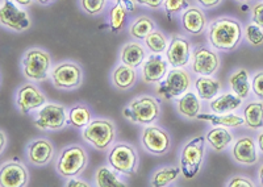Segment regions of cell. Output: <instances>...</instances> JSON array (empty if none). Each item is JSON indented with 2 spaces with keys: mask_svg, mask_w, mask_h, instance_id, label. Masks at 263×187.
<instances>
[{
  "mask_svg": "<svg viewBox=\"0 0 263 187\" xmlns=\"http://www.w3.org/2000/svg\"><path fill=\"white\" fill-rule=\"evenodd\" d=\"M242 25L232 17L216 18L208 28V40L216 50H234L242 41Z\"/></svg>",
  "mask_w": 263,
  "mask_h": 187,
  "instance_id": "1",
  "label": "cell"
},
{
  "mask_svg": "<svg viewBox=\"0 0 263 187\" xmlns=\"http://www.w3.org/2000/svg\"><path fill=\"white\" fill-rule=\"evenodd\" d=\"M204 141L205 137L199 136L192 139L189 144H185V146L182 151V156H180V170L182 174L184 175V178L192 179L195 178L200 170V166L204 160Z\"/></svg>",
  "mask_w": 263,
  "mask_h": 187,
  "instance_id": "2",
  "label": "cell"
},
{
  "mask_svg": "<svg viewBox=\"0 0 263 187\" xmlns=\"http://www.w3.org/2000/svg\"><path fill=\"white\" fill-rule=\"evenodd\" d=\"M161 108L158 100L153 97H140L135 99L124 109V116L129 120L140 124H150L159 118Z\"/></svg>",
  "mask_w": 263,
  "mask_h": 187,
  "instance_id": "3",
  "label": "cell"
},
{
  "mask_svg": "<svg viewBox=\"0 0 263 187\" xmlns=\"http://www.w3.org/2000/svg\"><path fill=\"white\" fill-rule=\"evenodd\" d=\"M50 65V54L42 49H30L23 58L24 76L32 81H45L49 76Z\"/></svg>",
  "mask_w": 263,
  "mask_h": 187,
  "instance_id": "4",
  "label": "cell"
},
{
  "mask_svg": "<svg viewBox=\"0 0 263 187\" xmlns=\"http://www.w3.org/2000/svg\"><path fill=\"white\" fill-rule=\"evenodd\" d=\"M87 166V153L82 146H69L61 153L57 172L65 178L81 174Z\"/></svg>",
  "mask_w": 263,
  "mask_h": 187,
  "instance_id": "5",
  "label": "cell"
},
{
  "mask_svg": "<svg viewBox=\"0 0 263 187\" xmlns=\"http://www.w3.org/2000/svg\"><path fill=\"white\" fill-rule=\"evenodd\" d=\"M0 23L15 32H24L32 25L30 16L12 0H3L0 6Z\"/></svg>",
  "mask_w": 263,
  "mask_h": 187,
  "instance_id": "6",
  "label": "cell"
},
{
  "mask_svg": "<svg viewBox=\"0 0 263 187\" xmlns=\"http://www.w3.org/2000/svg\"><path fill=\"white\" fill-rule=\"evenodd\" d=\"M108 161L115 170L121 174L133 175L138 167V156L135 148L128 144H117L112 148Z\"/></svg>",
  "mask_w": 263,
  "mask_h": 187,
  "instance_id": "7",
  "label": "cell"
},
{
  "mask_svg": "<svg viewBox=\"0 0 263 187\" xmlns=\"http://www.w3.org/2000/svg\"><path fill=\"white\" fill-rule=\"evenodd\" d=\"M83 139L99 151H105L115 140V125L109 120H93L83 130Z\"/></svg>",
  "mask_w": 263,
  "mask_h": 187,
  "instance_id": "8",
  "label": "cell"
},
{
  "mask_svg": "<svg viewBox=\"0 0 263 187\" xmlns=\"http://www.w3.org/2000/svg\"><path fill=\"white\" fill-rule=\"evenodd\" d=\"M190 76L189 72L179 67H174L167 72V77L162 82L158 87V93L162 95L164 99L171 100L180 97L190 87Z\"/></svg>",
  "mask_w": 263,
  "mask_h": 187,
  "instance_id": "9",
  "label": "cell"
},
{
  "mask_svg": "<svg viewBox=\"0 0 263 187\" xmlns=\"http://www.w3.org/2000/svg\"><path fill=\"white\" fill-rule=\"evenodd\" d=\"M50 76L54 86L62 90H72L79 87L82 83V69L74 62H62L57 65Z\"/></svg>",
  "mask_w": 263,
  "mask_h": 187,
  "instance_id": "10",
  "label": "cell"
},
{
  "mask_svg": "<svg viewBox=\"0 0 263 187\" xmlns=\"http://www.w3.org/2000/svg\"><path fill=\"white\" fill-rule=\"evenodd\" d=\"M192 70L199 76H212L220 66L217 53L208 46H197L191 54Z\"/></svg>",
  "mask_w": 263,
  "mask_h": 187,
  "instance_id": "11",
  "label": "cell"
},
{
  "mask_svg": "<svg viewBox=\"0 0 263 187\" xmlns=\"http://www.w3.org/2000/svg\"><path fill=\"white\" fill-rule=\"evenodd\" d=\"M66 123L67 119H66L65 107L58 104H46L40 109L34 125L40 129L57 130L62 129Z\"/></svg>",
  "mask_w": 263,
  "mask_h": 187,
  "instance_id": "12",
  "label": "cell"
},
{
  "mask_svg": "<svg viewBox=\"0 0 263 187\" xmlns=\"http://www.w3.org/2000/svg\"><path fill=\"white\" fill-rule=\"evenodd\" d=\"M141 141H142L145 149L153 154L167 153L171 145L168 133L162 128L156 127V125H150V127L145 128Z\"/></svg>",
  "mask_w": 263,
  "mask_h": 187,
  "instance_id": "13",
  "label": "cell"
},
{
  "mask_svg": "<svg viewBox=\"0 0 263 187\" xmlns=\"http://www.w3.org/2000/svg\"><path fill=\"white\" fill-rule=\"evenodd\" d=\"M191 54V43L189 39L182 36H175L171 39L166 50V58L173 67L185 66L189 64Z\"/></svg>",
  "mask_w": 263,
  "mask_h": 187,
  "instance_id": "14",
  "label": "cell"
},
{
  "mask_svg": "<svg viewBox=\"0 0 263 187\" xmlns=\"http://www.w3.org/2000/svg\"><path fill=\"white\" fill-rule=\"evenodd\" d=\"M29 175L24 165L17 161H12L2 166L0 184L2 187H24L28 184Z\"/></svg>",
  "mask_w": 263,
  "mask_h": 187,
  "instance_id": "15",
  "label": "cell"
},
{
  "mask_svg": "<svg viewBox=\"0 0 263 187\" xmlns=\"http://www.w3.org/2000/svg\"><path fill=\"white\" fill-rule=\"evenodd\" d=\"M46 102L44 93L33 85L21 86L17 92V106L23 114H29L32 109L44 106Z\"/></svg>",
  "mask_w": 263,
  "mask_h": 187,
  "instance_id": "16",
  "label": "cell"
},
{
  "mask_svg": "<svg viewBox=\"0 0 263 187\" xmlns=\"http://www.w3.org/2000/svg\"><path fill=\"white\" fill-rule=\"evenodd\" d=\"M182 28L190 34L199 36L206 28L205 13L197 7H191L185 9L182 15Z\"/></svg>",
  "mask_w": 263,
  "mask_h": 187,
  "instance_id": "17",
  "label": "cell"
},
{
  "mask_svg": "<svg viewBox=\"0 0 263 187\" xmlns=\"http://www.w3.org/2000/svg\"><path fill=\"white\" fill-rule=\"evenodd\" d=\"M234 160L242 165H254L258 161L257 146L251 137H241L232 149Z\"/></svg>",
  "mask_w": 263,
  "mask_h": 187,
  "instance_id": "18",
  "label": "cell"
},
{
  "mask_svg": "<svg viewBox=\"0 0 263 187\" xmlns=\"http://www.w3.org/2000/svg\"><path fill=\"white\" fill-rule=\"evenodd\" d=\"M54 148L51 142L46 139H37L28 146V158L33 165H46L51 160Z\"/></svg>",
  "mask_w": 263,
  "mask_h": 187,
  "instance_id": "19",
  "label": "cell"
},
{
  "mask_svg": "<svg viewBox=\"0 0 263 187\" xmlns=\"http://www.w3.org/2000/svg\"><path fill=\"white\" fill-rule=\"evenodd\" d=\"M166 72H167V62L163 60V57L156 54V53L145 61L144 67H142L144 82L146 83H154V82L161 81Z\"/></svg>",
  "mask_w": 263,
  "mask_h": 187,
  "instance_id": "20",
  "label": "cell"
},
{
  "mask_svg": "<svg viewBox=\"0 0 263 187\" xmlns=\"http://www.w3.org/2000/svg\"><path fill=\"white\" fill-rule=\"evenodd\" d=\"M146 53H145L144 46L137 43H128L124 45L121 50V61L124 65H128L130 67H138L142 65Z\"/></svg>",
  "mask_w": 263,
  "mask_h": 187,
  "instance_id": "21",
  "label": "cell"
},
{
  "mask_svg": "<svg viewBox=\"0 0 263 187\" xmlns=\"http://www.w3.org/2000/svg\"><path fill=\"white\" fill-rule=\"evenodd\" d=\"M197 120H203V121H210L213 125H222V127L227 128H237L241 127L245 124V119L239 118L238 115H234V114H215V115H211V114H199L196 116Z\"/></svg>",
  "mask_w": 263,
  "mask_h": 187,
  "instance_id": "22",
  "label": "cell"
},
{
  "mask_svg": "<svg viewBox=\"0 0 263 187\" xmlns=\"http://www.w3.org/2000/svg\"><path fill=\"white\" fill-rule=\"evenodd\" d=\"M230 87L233 90L237 97L241 99L248 98L249 92H250V81H249V71L246 69H239L236 72H233L229 78Z\"/></svg>",
  "mask_w": 263,
  "mask_h": 187,
  "instance_id": "23",
  "label": "cell"
},
{
  "mask_svg": "<svg viewBox=\"0 0 263 187\" xmlns=\"http://www.w3.org/2000/svg\"><path fill=\"white\" fill-rule=\"evenodd\" d=\"M242 103V99L238 98L236 93H222L221 97L216 98L215 100L211 102V108L215 114H229V112L234 111L238 108Z\"/></svg>",
  "mask_w": 263,
  "mask_h": 187,
  "instance_id": "24",
  "label": "cell"
},
{
  "mask_svg": "<svg viewBox=\"0 0 263 187\" xmlns=\"http://www.w3.org/2000/svg\"><path fill=\"white\" fill-rule=\"evenodd\" d=\"M137 74H136L135 67H130L128 65H120L114 71V85L120 90H128L135 85Z\"/></svg>",
  "mask_w": 263,
  "mask_h": 187,
  "instance_id": "25",
  "label": "cell"
},
{
  "mask_svg": "<svg viewBox=\"0 0 263 187\" xmlns=\"http://www.w3.org/2000/svg\"><path fill=\"white\" fill-rule=\"evenodd\" d=\"M245 124L250 129H260L263 128V103L251 102L243 109Z\"/></svg>",
  "mask_w": 263,
  "mask_h": 187,
  "instance_id": "26",
  "label": "cell"
},
{
  "mask_svg": "<svg viewBox=\"0 0 263 187\" xmlns=\"http://www.w3.org/2000/svg\"><path fill=\"white\" fill-rule=\"evenodd\" d=\"M200 100L197 99L194 92L184 93V97L178 100V111L185 118L196 119V116L200 112Z\"/></svg>",
  "mask_w": 263,
  "mask_h": 187,
  "instance_id": "27",
  "label": "cell"
},
{
  "mask_svg": "<svg viewBox=\"0 0 263 187\" xmlns=\"http://www.w3.org/2000/svg\"><path fill=\"white\" fill-rule=\"evenodd\" d=\"M129 9L124 3H116L109 11V29L112 33L117 34L124 29L128 18Z\"/></svg>",
  "mask_w": 263,
  "mask_h": 187,
  "instance_id": "28",
  "label": "cell"
},
{
  "mask_svg": "<svg viewBox=\"0 0 263 187\" xmlns=\"http://www.w3.org/2000/svg\"><path fill=\"white\" fill-rule=\"evenodd\" d=\"M153 30H156V23L147 16H140L132 23L129 32L130 36L136 40H145Z\"/></svg>",
  "mask_w": 263,
  "mask_h": 187,
  "instance_id": "29",
  "label": "cell"
},
{
  "mask_svg": "<svg viewBox=\"0 0 263 187\" xmlns=\"http://www.w3.org/2000/svg\"><path fill=\"white\" fill-rule=\"evenodd\" d=\"M232 140H233V137H232L230 132H228L224 128H213L206 135V141L210 142L211 146L216 152H222L224 149H227Z\"/></svg>",
  "mask_w": 263,
  "mask_h": 187,
  "instance_id": "30",
  "label": "cell"
},
{
  "mask_svg": "<svg viewBox=\"0 0 263 187\" xmlns=\"http://www.w3.org/2000/svg\"><path fill=\"white\" fill-rule=\"evenodd\" d=\"M91 120V112L86 106H74L69 112L67 124L74 128H86Z\"/></svg>",
  "mask_w": 263,
  "mask_h": 187,
  "instance_id": "31",
  "label": "cell"
},
{
  "mask_svg": "<svg viewBox=\"0 0 263 187\" xmlns=\"http://www.w3.org/2000/svg\"><path fill=\"white\" fill-rule=\"evenodd\" d=\"M196 90L199 97L204 100H211L217 95L220 91V83L217 81H213L206 77H200L196 79Z\"/></svg>",
  "mask_w": 263,
  "mask_h": 187,
  "instance_id": "32",
  "label": "cell"
},
{
  "mask_svg": "<svg viewBox=\"0 0 263 187\" xmlns=\"http://www.w3.org/2000/svg\"><path fill=\"white\" fill-rule=\"evenodd\" d=\"M144 41L146 48L149 49L152 53H156V54H161V53L167 50L168 48L167 37L164 36L161 30H153L149 36H146V39H145Z\"/></svg>",
  "mask_w": 263,
  "mask_h": 187,
  "instance_id": "33",
  "label": "cell"
},
{
  "mask_svg": "<svg viewBox=\"0 0 263 187\" xmlns=\"http://www.w3.org/2000/svg\"><path fill=\"white\" fill-rule=\"evenodd\" d=\"M180 172H182V170L178 169V167H164V169L158 170V172L154 174V177H153L152 186L154 187L167 186V184L173 183V182L179 177Z\"/></svg>",
  "mask_w": 263,
  "mask_h": 187,
  "instance_id": "34",
  "label": "cell"
},
{
  "mask_svg": "<svg viewBox=\"0 0 263 187\" xmlns=\"http://www.w3.org/2000/svg\"><path fill=\"white\" fill-rule=\"evenodd\" d=\"M96 186L98 187H125L126 184L123 183L117 178L112 170L108 167H100L96 172Z\"/></svg>",
  "mask_w": 263,
  "mask_h": 187,
  "instance_id": "35",
  "label": "cell"
},
{
  "mask_svg": "<svg viewBox=\"0 0 263 187\" xmlns=\"http://www.w3.org/2000/svg\"><path fill=\"white\" fill-rule=\"evenodd\" d=\"M243 36H245L246 41L254 48H260L263 46V28L259 25L251 23L243 30Z\"/></svg>",
  "mask_w": 263,
  "mask_h": 187,
  "instance_id": "36",
  "label": "cell"
},
{
  "mask_svg": "<svg viewBox=\"0 0 263 187\" xmlns=\"http://www.w3.org/2000/svg\"><path fill=\"white\" fill-rule=\"evenodd\" d=\"M190 7L189 0H164L163 8L168 20H171V16L183 12Z\"/></svg>",
  "mask_w": 263,
  "mask_h": 187,
  "instance_id": "37",
  "label": "cell"
},
{
  "mask_svg": "<svg viewBox=\"0 0 263 187\" xmlns=\"http://www.w3.org/2000/svg\"><path fill=\"white\" fill-rule=\"evenodd\" d=\"M107 0H81V8L87 15L98 16L104 11Z\"/></svg>",
  "mask_w": 263,
  "mask_h": 187,
  "instance_id": "38",
  "label": "cell"
},
{
  "mask_svg": "<svg viewBox=\"0 0 263 187\" xmlns=\"http://www.w3.org/2000/svg\"><path fill=\"white\" fill-rule=\"evenodd\" d=\"M251 88H253V92H254L255 97H258L259 99L263 100V71L257 72V74L253 77Z\"/></svg>",
  "mask_w": 263,
  "mask_h": 187,
  "instance_id": "39",
  "label": "cell"
},
{
  "mask_svg": "<svg viewBox=\"0 0 263 187\" xmlns=\"http://www.w3.org/2000/svg\"><path fill=\"white\" fill-rule=\"evenodd\" d=\"M251 22L263 28V3H257L251 8Z\"/></svg>",
  "mask_w": 263,
  "mask_h": 187,
  "instance_id": "40",
  "label": "cell"
},
{
  "mask_svg": "<svg viewBox=\"0 0 263 187\" xmlns=\"http://www.w3.org/2000/svg\"><path fill=\"white\" fill-rule=\"evenodd\" d=\"M229 187H255V184L248 178H243V177H234V178L230 179V182L228 183Z\"/></svg>",
  "mask_w": 263,
  "mask_h": 187,
  "instance_id": "41",
  "label": "cell"
},
{
  "mask_svg": "<svg viewBox=\"0 0 263 187\" xmlns=\"http://www.w3.org/2000/svg\"><path fill=\"white\" fill-rule=\"evenodd\" d=\"M140 6H146L152 9H158L163 6L164 0H135Z\"/></svg>",
  "mask_w": 263,
  "mask_h": 187,
  "instance_id": "42",
  "label": "cell"
},
{
  "mask_svg": "<svg viewBox=\"0 0 263 187\" xmlns=\"http://www.w3.org/2000/svg\"><path fill=\"white\" fill-rule=\"evenodd\" d=\"M222 0H196V3L201 6L203 8H213V7L218 6Z\"/></svg>",
  "mask_w": 263,
  "mask_h": 187,
  "instance_id": "43",
  "label": "cell"
},
{
  "mask_svg": "<svg viewBox=\"0 0 263 187\" xmlns=\"http://www.w3.org/2000/svg\"><path fill=\"white\" fill-rule=\"evenodd\" d=\"M66 186L67 187H90V184L86 183V182H83V181H79V179H71V181L66 183Z\"/></svg>",
  "mask_w": 263,
  "mask_h": 187,
  "instance_id": "44",
  "label": "cell"
},
{
  "mask_svg": "<svg viewBox=\"0 0 263 187\" xmlns=\"http://www.w3.org/2000/svg\"><path fill=\"white\" fill-rule=\"evenodd\" d=\"M116 3H124L129 11H135V0H114Z\"/></svg>",
  "mask_w": 263,
  "mask_h": 187,
  "instance_id": "45",
  "label": "cell"
},
{
  "mask_svg": "<svg viewBox=\"0 0 263 187\" xmlns=\"http://www.w3.org/2000/svg\"><path fill=\"white\" fill-rule=\"evenodd\" d=\"M4 145H6V133L4 130H0V151H4Z\"/></svg>",
  "mask_w": 263,
  "mask_h": 187,
  "instance_id": "46",
  "label": "cell"
},
{
  "mask_svg": "<svg viewBox=\"0 0 263 187\" xmlns=\"http://www.w3.org/2000/svg\"><path fill=\"white\" fill-rule=\"evenodd\" d=\"M12 2H15L16 4H18V6H23V7H29L30 4L33 3V0H12Z\"/></svg>",
  "mask_w": 263,
  "mask_h": 187,
  "instance_id": "47",
  "label": "cell"
},
{
  "mask_svg": "<svg viewBox=\"0 0 263 187\" xmlns=\"http://www.w3.org/2000/svg\"><path fill=\"white\" fill-rule=\"evenodd\" d=\"M258 146H259L260 152L263 153V132H260L259 135H258Z\"/></svg>",
  "mask_w": 263,
  "mask_h": 187,
  "instance_id": "48",
  "label": "cell"
},
{
  "mask_svg": "<svg viewBox=\"0 0 263 187\" xmlns=\"http://www.w3.org/2000/svg\"><path fill=\"white\" fill-rule=\"evenodd\" d=\"M37 3L41 4V6H50V4H53L55 0H36Z\"/></svg>",
  "mask_w": 263,
  "mask_h": 187,
  "instance_id": "49",
  "label": "cell"
},
{
  "mask_svg": "<svg viewBox=\"0 0 263 187\" xmlns=\"http://www.w3.org/2000/svg\"><path fill=\"white\" fill-rule=\"evenodd\" d=\"M258 177H259L260 186H263V165L259 167V172H258Z\"/></svg>",
  "mask_w": 263,
  "mask_h": 187,
  "instance_id": "50",
  "label": "cell"
},
{
  "mask_svg": "<svg viewBox=\"0 0 263 187\" xmlns=\"http://www.w3.org/2000/svg\"><path fill=\"white\" fill-rule=\"evenodd\" d=\"M237 2H241V3H246V2H250V0H237Z\"/></svg>",
  "mask_w": 263,
  "mask_h": 187,
  "instance_id": "51",
  "label": "cell"
}]
</instances>
